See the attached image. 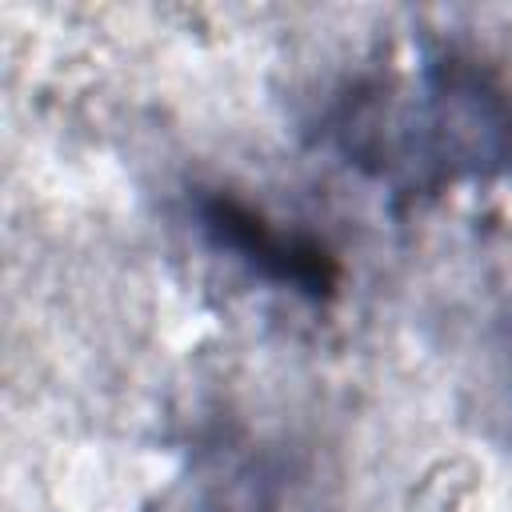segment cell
Listing matches in <instances>:
<instances>
[{"label": "cell", "mask_w": 512, "mask_h": 512, "mask_svg": "<svg viewBox=\"0 0 512 512\" xmlns=\"http://www.w3.org/2000/svg\"><path fill=\"white\" fill-rule=\"evenodd\" d=\"M204 224L224 248L240 252L256 272H264L280 284H292L312 296H320L336 284V264L316 240L268 224L260 212L244 208L232 196H212L204 204Z\"/></svg>", "instance_id": "obj_1"}]
</instances>
